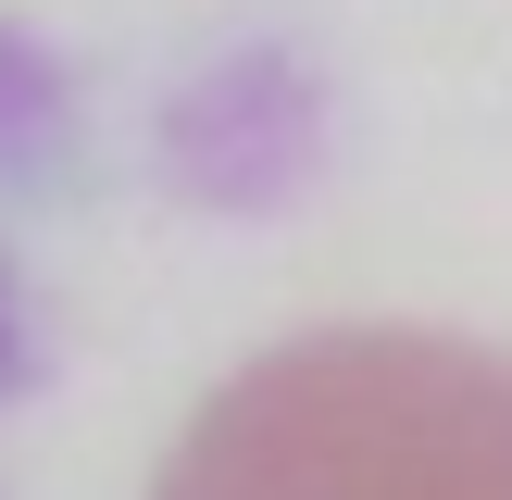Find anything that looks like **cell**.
<instances>
[{
	"label": "cell",
	"mask_w": 512,
	"mask_h": 500,
	"mask_svg": "<svg viewBox=\"0 0 512 500\" xmlns=\"http://www.w3.org/2000/svg\"><path fill=\"white\" fill-rule=\"evenodd\" d=\"M150 500H512V350L463 325H300L175 425Z\"/></svg>",
	"instance_id": "1"
},
{
	"label": "cell",
	"mask_w": 512,
	"mask_h": 500,
	"mask_svg": "<svg viewBox=\"0 0 512 500\" xmlns=\"http://www.w3.org/2000/svg\"><path fill=\"white\" fill-rule=\"evenodd\" d=\"M338 163V88L300 38L250 25V38L200 50L163 100H150V188L200 225H275L325 188Z\"/></svg>",
	"instance_id": "2"
},
{
	"label": "cell",
	"mask_w": 512,
	"mask_h": 500,
	"mask_svg": "<svg viewBox=\"0 0 512 500\" xmlns=\"http://www.w3.org/2000/svg\"><path fill=\"white\" fill-rule=\"evenodd\" d=\"M88 163V75L50 25L0 13V188H63Z\"/></svg>",
	"instance_id": "3"
},
{
	"label": "cell",
	"mask_w": 512,
	"mask_h": 500,
	"mask_svg": "<svg viewBox=\"0 0 512 500\" xmlns=\"http://www.w3.org/2000/svg\"><path fill=\"white\" fill-rule=\"evenodd\" d=\"M50 375V350H38V313H25V275H13V250H0V413H13L25 388Z\"/></svg>",
	"instance_id": "4"
}]
</instances>
